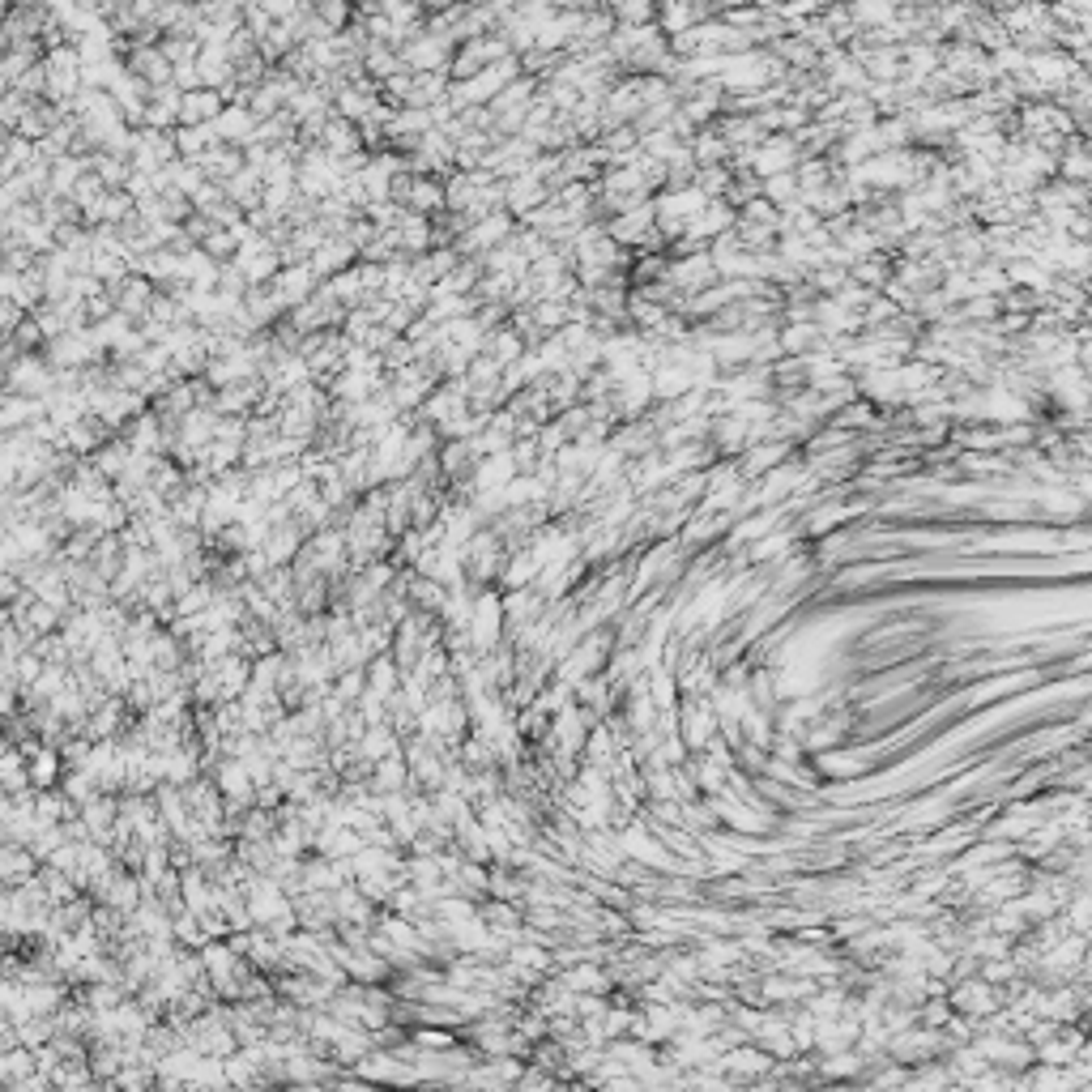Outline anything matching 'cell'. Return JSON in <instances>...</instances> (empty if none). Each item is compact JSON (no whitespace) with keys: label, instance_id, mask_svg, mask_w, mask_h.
<instances>
[{"label":"cell","instance_id":"cell-6","mask_svg":"<svg viewBox=\"0 0 1092 1092\" xmlns=\"http://www.w3.org/2000/svg\"><path fill=\"white\" fill-rule=\"evenodd\" d=\"M713 14L709 9H695V5H666V9H658V35H666V39H674V35H683V30H691V26H700V21H709Z\"/></svg>","mask_w":1092,"mask_h":1092},{"label":"cell","instance_id":"cell-5","mask_svg":"<svg viewBox=\"0 0 1092 1092\" xmlns=\"http://www.w3.org/2000/svg\"><path fill=\"white\" fill-rule=\"evenodd\" d=\"M688 149H691L695 171H709V167H725V163H730V145L722 142V133H717V128H700V133L688 142Z\"/></svg>","mask_w":1092,"mask_h":1092},{"label":"cell","instance_id":"cell-7","mask_svg":"<svg viewBox=\"0 0 1092 1092\" xmlns=\"http://www.w3.org/2000/svg\"><path fill=\"white\" fill-rule=\"evenodd\" d=\"M858 393L866 398V405L871 401H905L901 398V384H896V368H883V371H858Z\"/></svg>","mask_w":1092,"mask_h":1092},{"label":"cell","instance_id":"cell-2","mask_svg":"<svg viewBox=\"0 0 1092 1092\" xmlns=\"http://www.w3.org/2000/svg\"><path fill=\"white\" fill-rule=\"evenodd\" d=\"M1045 393L1058 401V410H1072V414H1084L1088 410V376L1084 368H1058L1050 371V380H1045Z\"/></svg>","mask_w":1092,"mask_h":1092},{"label":"cell","instance_id":"cell-10","mask_svg":"<svg viewBox=\"0 0 1092 1092\" xmlns=\"http://www.w3.org/2000/svg\"><path fill=\"white\" fill-rule=\"evenodd\" d=\"M538 555L530 551V546H521V551H512V560L504 567V585L508 589H530L533 581H538Z\"/></svg>","mask_w":1092,"mask_h":1092},{"label":"cell","instance_id":"cell-8","mask_svg":"<svg viewBox=\"0 0 1092 1092\" xmlns=\"http://www.w3.org/2000/svg\"><path fill=\"white\" fill-rule=\"evenodd\" d=\"M850 277H853L858 286H866L871 295H880L883 286L892 282V265H887V256H883V252H875V256H866V261L853 265Z\"/></svg>","mask_w":1092,"mask_h":1092},{"label":"cell","instance_id":"cell-1","mask_svg":"<svg viewBox=\"0 0 1092 1092\" xmlns=\"http://www.w3.org/2000/svg\"><path fill=\"white\" fill-rule=\"evenodd\" d=\"M802 163V149H798V142L794 137H764V142H759L755 149H752V158H747V171H752L755 179H773V176H781V171H794Z\"/></svg>","mask_w":1092,"mask_h":1092},{"label":"cell","instance_id":"cell-15","mask_svg":"<svg viewBox=\"0 0 1092 1092\" xmlns=\"http://www.w3.org/2000/svg\"><path fill=\"white\" fill-rule=\"evenodd\" d=\"M871 423H875V414H871V405H866V401L850 405V414H841V419H837V427H871Z\"/></svg>","mask_w":1092,"mask_h":1092},{"label":"cell","instance_id":"cell-11","mask_svg":"<svg viewBox=\"0 0 1092 1092\" xmlns=\"http://www.w3.org/2000/svg\"><path fill=\"white\" fill-rule=\"evenodd\" d=\"M499 610H504V606H499L496 594H487L483 602H478V610H474V615H478V619H474V640H478V645H496V636H499Z\"/></svg>","mask_w":1092,"mask_h":1092},{"label":"cell","instance_id":"cell-14","mask_svg":"<svg viewBox=\"0 0 1092 1092\" xmlns=\"http://www.w3.org/2000/svg\"><path fill=\"white\" fill-rule=\"evenodd\" d=\"M850 517V508H841V504H828V508H816L807 517V530L811 533H823V530H832V526H841V521Z\"/></svg>","mask_w":1092,"mask_h":1092},{"label":"cell","instance_id":"cell-3","mask_svg":"<svg viewBox=\"0 0 1092 1092\" xmlns=\"http://www.w3.org/2000/svg\"><path fill=\"white\" fill-rule=\"evenodd\" d=\"M786 457H789V440H759V444H747L743 453L734 457V469L747 483V478H764L768 469H777Z\"/></svg>","mask_w":1092,"mask_h":1092},{"label":"cell","instance_id":"cell-12","mask_svg":"<svg viewBox=\"0 0 1092 1092\" xmlns=\"http://www.w3.org/2000/svg\"><path fill=\"white\" fill-rule=\"evenodd\" d=\"M738 222H752V227H764V231H781V209H773L768 206L764 197H755V201H747L743 209H738Z\"/></svg>","mask_w":1092,"mask_h":1092},{"label":"cell","instance_id":"cell-13","mask_svg":"<svg viewBox=\"0 0 1092 1092\" xmlns=\"http://www.w3.org/2000/svg\"><path fill=\"white\" fill-rule=\"evenodd\" d=\"M789 546V533L786 530H773L768 533V538H759V542H752V551H747V560L752 563H764V560H773V555H781Z\"/></svg>","mask_w":1092,"mask_h":1092},{"label":"cell","instance_id":"cell-4","mask_svg":"<svg viewBox=\"0 0 1092 1092\" xmlns=\"http://www.w3.org/2000/svg\"><path fill=\"white\" fill-rule=\"evenodd\" d=\"M222 115V94L218 90H206V85H197V90H184L179 94V124L188 128H206Z\"/></svg>","mask_w":1092,"mask_h":1092},{"label":"cell","instance_id":"cell-9","mask_svg":"<svg viewBox=\"0 0 1092 1092\" xmlns=\"http://www.w3.org/2000/svg\"><path fill=\"white\" fill-rule=\"evenodd\" d=\"M759 197H764L773 209H781V213H786L789 206H798V179H794V171H781V176H773V179H759Z\"/></svg>","mask_w":1092,"mask_h":1092}]
</instances>
